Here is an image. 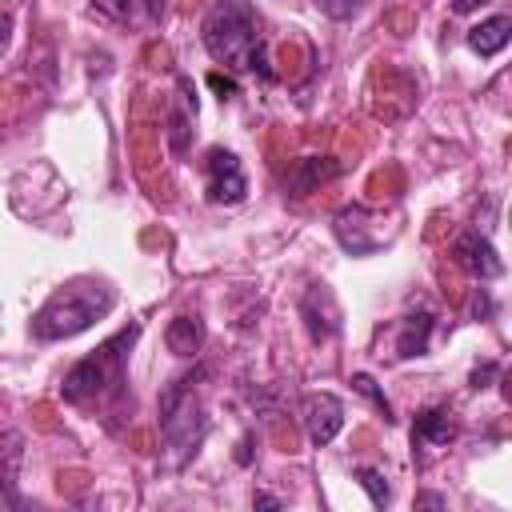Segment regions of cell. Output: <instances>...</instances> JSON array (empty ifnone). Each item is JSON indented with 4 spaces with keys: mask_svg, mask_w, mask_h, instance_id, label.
Wrapping results in <instances>:
<instances>
[{
    "mask_svg": "<svg viewBox=\"0 0 512 512\" xmlns=\"http://www.w3.org/2000/svg\"><path fill=\"white\" fill-rule=\"evenodd\" d=\"M200 40L212 60H220L232 72H256L260 80H272L264 36H260V16L244 0H216L200 24Z\"/></svg>",
    "mask_w": 512,
    "mask_h": 512,
    "instance_id": "1",
    "label": "cell"
},
{
    "mask_svg": "<svg viewBox=\"0 0 512 512\" xmlns=\"http://www.w3.org/2000/svg\"><path fill=\"white\" fill-rule=\"evenodd\" d=\"M112 304H116V292L104 280H92V276L68 280L32 316V336L36 340H68V336L92 328L100 316H108Z\"/></svg>",
    "mask_w": 512,
    "mask_h": 512,
    "instance_id": "2",
    "label": "cell"
},
{
    "mask_svg": "<svg viewBox=\"0 0 512 512\" xmlns=\"http://www.w3.org/2000/svg\"><path fill=\"white\" fill-rule=\"evenodd\" d=\"M140 336V324H128L124 332H116L112 340H104L92 356L76 360L68 372H64V400L72 404H88V400H100L108 392H116L124 384V360H128V348L136 344Z\"/></svg>",
    "mask_w": 512,
    "mask_h": 512,
    "instance_id": "3",
    "label": "cell"
},
{
    "mask_svg": "<svg viewBox=\"0 0 512 512\" xmlns=\"http://www.w3.org/2000/svg\"><path fill=\"white\" fill-rule=\"evenodd\" d=\"M160 428L168 436L172 448H192L204 436V420H200V404L192 400V376L176 380L164 388L160 396Z\"/></svg>",
    "mask_w": 512,
    "mask_h": 512,
    "instance_id": "4",
    "label": "cell"
},
{
    "mask_svg": "<svg viewBox=\"0 0 512 512\" xmlns=\"http://www.w3.org/2000/svg\"><path fill=\"white\" fill-rule=\"evenodd\" d=\"M204 192L212 204H240L248 196V176L228 148H208L204 156Z\"/></svg>",
    "mask_w": 512,
    "mask_h": 512,
    "instance_id": "5",
    "label": "cell"
},
{
    "mask_svg": "<svg viewBox=\"0 0 512 512\" xmlns=\"http://www.w3.org/2000/svg\"><path fill=\"white\" fill-rule=\"evenodd\" d=\"M452 256H456V264H460L472 280H496V276L504 272L500 252H496L492 240L480 236V232H464V236L452 244Z\"/></svg>",
    "mask_w": 512,
    "mask_h": 512,
    "instance_id": "6",
    "label": "cell"
},
{
    "mask_svg": "<svg viewBox=\"0 0 512 512\" xmlns=\"http://www.w3.org/2000/svg\"><path fill=\"white\" fill-rule=\"evenodd\" d=\"M336 176H340V160H332V156H300V160L288 164V172H284L280 184H284V196L300 200V196L316 192L320 184H328Z\"/></svg>",
    "mask_w": 512,
    "mask_h": 512,
    "instance_id": "7",
    "label": "cell"
},
{
    "mask_svg": "<svg viewBox=\"0 0 512 512\" xmlns=\"http://www.w3.org/2000/svg\"><path fill=\"white\" fill-rule=\"evenodd\" d=\"M340 428H344V404L332 392H316V396L304 400V432L316 448L332 444Z\"/></svg>",
    "mask_w": 512,
    "mask_h": 512,
    "instance_id": "8",
    "label": "cell"
},
{
    "mask_svg": "<svg viewBox=\"0 0 512 512\" xmlns=\"http://www.w3.org/2000/svg\"><path fill=\"white\" fill-rule=\"evenodd\" d=\"M300 316L308 324V336L320 344V340H332L340 332V312H336V300L324 284H312L300 300Z\"/></svg>",
    "mask_w": 512,
    "mask_h": 512,
    "instance_id": "9",
    "label": "cell"
},
{
    "mask_svg": "<svg viewBox=\"0 0 512 512\" xmlns=\"http://www.w3.org/2000/svg\"><path fill=\"white\" fill-rule=\"evenodd\" d=\"M368 228H372V212H368V208H360V204L340 208V212H336V220H332L336 240H340L352 256H364V252H376V248H380V240H376V236H368Z\"/></svg>",
    "mask_w": 512,
    "mask_h": 512,
    "instance_id": "10",
    "label": "cell"
},
{
    "mask_svg": "<svg viewBox=\"0 0 512 512\" xmlns=\"http://www.w3.org/2000/svg\"><path fill=\"white\" fill-rule=\"evenodd\" d=\"M176 96L180 100L168 112V144H172V152H184L188 140H192V124H196V92L188 88V80H180Z\"/></svg>",
    "mask_w": 512,
    "mask_h": 512,
    "instance_id": "11",
    "label": "cell"
},
{
    "mask_svg": "<svg viewBox=\"0 0 512 512\" xmlns=\"http://www.w3.org/2000/svg\"><path fill=\"white\" fill-rule=\"evenodd\" d=\"M508 36H512V16H488L476 28H468V48L476 56H496V52H504Z\"/></svg>",
    "mask_w": 512,
    "mask_h": 512,
    "instance_id": "12",
    "label": "cell"
},
{
    "mask_svg": "<svg viewBox=\"0 0 512 512\" xmlns=\"http://www.w3.org/2000/svg\"><path fill=\"white\" fill-rule=\"evenodd\" d=\"M428 336H432V312H412V316L400 324L396 356H404V360L424 356V352H428Z\"/></svg>",
    "mask_w": 512,
    "mask_h": 512,
    "instance_id": "13",
    "label": "cell"
},
{
    "mask_svg": "<svg viewBox=\"0 0 512 512\" xmlns=\"http://www.w3.org/2000/svg\"><path fill=\"white\" fill-rule=\"evenodd\" d=\"M164 344L176 352V356H196L200 352V344H204V324H200V316H176L172 324H168V332H164Z\"/></svg>",
    "mask_w": 512,
    "mask_h": 512,
    "instance_id": "14",
    "label": "cell"
},
{
    "mask_svg": "<svg viewBox=\"0 0 512 512\" xmlns=\"http://www.w3.org/2000/svg\"><path fill=\"white\" fill-rule=\"evenodd\" d=\"M448 416H452L448 408H424L416 416V424H412V440L416 444H448L456 436V428H452Z\"/></svg>",
    "mask_w": 512,
    "mask_h": 512,
    "instance_id": "15",
    "label": "cell"
},
{
    "mask_svg": "<svg viewBox=\"0 0 512 512\" xmlns=\"http://www.w3.org/2000/svg\"><path fill=\"white\" fill-rule=\"evenodd\" d=\"M100 12H108L112 20H124V24H140V20H156L164 0H92Z\"/></svg>",
    "mask_w": 512,
    "mask_h": 512,
    "instance_id": "16",
    "label": "cell"
},
{
    "mask_svg": "<svg viewBox=\"0 0 512 512\" xmlns=\"http://www.w3.org/2000/svg\"><path fill=\"white\" fill-rule=\"evenodd\" d=\"M356 484L368 492V500H372L376 508L388 504V484H384V476H380L376 468H356Z\"/></svg>",
    "mask_w": 512,
    "mask_h": 512,
    "instance_id": "17",
    "label": "cell"
},
{
    "mask_svg": "<svg viewBox=\"0 0 512 512\" xmlns=\"http://www.w3.org/2000/svg\"><path fill=\"white\" fill-rule=\"evenodd\" d=\"M352 388H356V392H364V396L384 412V420H392V404H388V396L376 388V380H372L368 372H356V376H352Z\"/></svg>",
    "mask_w": 512,
    "mask_h": 512,
    "instance_id": "18",
    "label": "cell"
},
{
    "mask_svg": "<svg viewBox=\"0 0 512 512\" xmlns=\"http://www.w3.org/2000/svg\"><path fill=\"white\" fill-rule=\"evenodd\" d=\"M324 16H332V20H352L356 12H360V0H312Z\"/></svg>",
    "mask_w": 512,
    "mask_h": 512,
    "instance_id": "19",
    "label": "cell"
},
{
    "mask_svg": "<svg viewBox=\"0 0 512 512\" xmlns=\"http://www.w3.org/2000/svg\"><path fill=\"white\" fill-rule=\"evenodd\" d=\"M208 84H212L216 92H228V96L236 92V80H228V76H220V72H212V76H208Z\"/></svg>",
    "mask_w": 512,
    "mask_h": 512,
    "instance_id": "20",
    "label": "cell"
},
{
    "mask_svg": "<svg viewBox=\"0 0 512 512\" xmlns=\"http://www.w3.org/2000/svg\"><path fill=\"white\" fill-rule=\"evenodd\" d=\"M492 372H496V364H484V368H476V372H472V388H484V380H488Z\"/></svg>",
    "mask_w": 512,
    "mask_h": 512,
    "instance_id": "21",
    "label": "cell"
},
{
    "mask_svg": "<svg viewBox=\"0 0 512 512\" xmlns=\"http://www.w3.org/2000/svg\"><path fill=\"white\" fill-rule=\"evenodd\" d=\"M416 504H420V508H444V496H436V492H424V496H416Z\"/></svg>",
    "mask_w": 512,
    "mask_h": 512,
    "instance_id": "22",
    "label": "cell"
},
{
    "mask_svg": "<svg viewBox=\"0 0 512 512\" xmlns=\"http://www.w3.org/2000/svg\"><path fill=\"white\" fill-rule=\"evenodd\" d=\"M484 4H492V0H456L452 8H456V12H476V8H484Z\"/></svg>",
    "mask_w": 512,
    "mask_h": 512,
    "instance_id": "23",
    "label": "cell"
},
{
    "mask_svg": "<svg viewBox=\"0 0 512 512\" xmlns=\"http://www.w3.org/2000/svg\"><path fill=\"white\" fill-rule=\"evenodd\" d=\"M8 32H12V20L0 12V52H4V44H8Z\"/></svg>",
    "mask_w": 512,
    "mask_h": 512,
    "instance_id": "24",
    "label": "cell"
},
{
    "mask_svg": "<svg viewBox=\"0 0 512 512\" xmlns=\"http://www.w3.org/2000/svg\"><path fill=\"white\" fill-rule=\"evenodd\" d=\"M256 508H280V500H276V496H264V492H260V496H256Z\"/></svg>",
    "mask_w": 512,
    "mask_h": 512,
    "instance_id": "25",
    "label": "cell"
}]
</instances>
